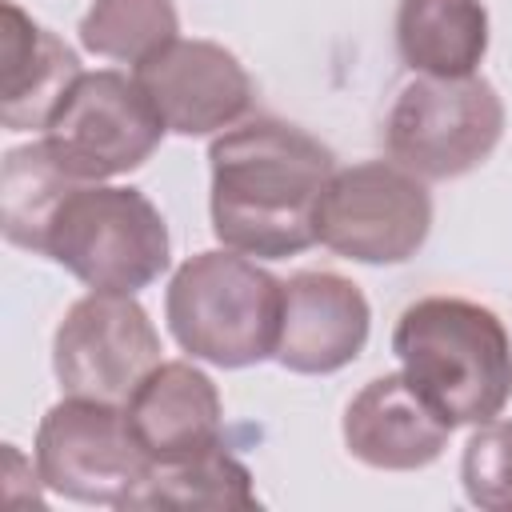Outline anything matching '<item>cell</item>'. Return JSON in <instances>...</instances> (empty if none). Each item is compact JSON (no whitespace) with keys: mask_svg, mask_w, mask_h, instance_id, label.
Wrapping results in <instances>:
<instances>
[{"mask_svg":"<svg viewBox=\"0 0 512 512\" xmlns=\"http://www.w3.org/2000/svg\"><path fill=\"white\" fill-rule=\"evenodd\" d=\"M164 120L136 84L116 68L80 72L44 128V144L84 184L136 172L164 140Z\"/></svg>","mask_w":512,"mask_h":512,"instance_id":"ba28073f","label":"cell"},{"mask_svg":"<svg viewBox=\"0 0 512 512\" xmlns=\"http://www.w3.org/2000/svg\"><path fill=\"white\" fill-rule=\"evenodd\" d=\"M504 136V100L484 76H416L388 120V156L420 180H456L480 168Z\"/></svg>","mask_w":512,"mask_h":512,"instance_id":"5b68a950","label":"cell"},{"mask_svg":"<svg viewBox=\"0 0 512 512\" xmlns=\"http://www.w3.org/2000/svg\"><path fill=\"white\" fill-rule=\"evenodd\" d=\"M160 364V332L132 292L80 296L52 336V372L64 396L124 404Z\"/></svg>","mask_w":512,"mask_h":512,"instance_id":"9c48e42d","label":"cell"},{"mask_svg":"<svg viewBox=\"0 0 512 512\" xmlns=\"http://www.w3.org/2000/svg\"><path fill=\"white\" fill-rule=\"evenodd\" d=\"M136 84L176 136H208L240 124L252 108V76L216 40L176 36L132 68Z\"/></svg>","mask_w":512,"mask_h":512,"instance_id":"30bf717a","label":"cell"},{"mask_svg":"<svg viewBox=\"0 0 512 512\" xmlns=\"http://www.w3.org/2000/svg\"><path fill=\"white\" fill-rule=\"evenodd\" d=\"M212 232L224 248L284 260L316 244V204L336 156L296 124L256 116L224 128L212 148Z\"/></svg>","mask_w":512,"mask_h":512,"instance_id":"6da1fadb","label":"cell"},{"mask_svg":"<svg viewBox=\"0 0 512 512\" xmlns=\"http://www.w3.org/2000/svg\"><path fill=\"white\" fill-rule=\"evenodd\" d=\"M392 352L412 392L452 428L484 424L512 400V340L504 320L464 296H424L392 328Z\"/></svg>","mask_w":512,"mask_h":512,"instance_id":"7a4b0ae2","label":"cell"},{"mask_svg":"<svg viewBox=\"0 0 512 512\" xmlns=\"http://www.w3.org/2000/svg\"><path fill=\"white\" fill-rule=\"evenodd\" d=\"M284 280L232 248L188 256L164 292L168 332L192 360L248 368L276 352Z\"/></svg>","mask_w":512,"mask_h":512,"instance_id":"3957f363","label":"cell"},{"mask_svg":"<svg viewBox=\"0 0 512 512\" xmlns=\"http://www.w3.org/2000/svg\"><path fill=\"white\" fill-rule=\"evenodd\" d=\"M36 472L64 500L132 508L152 460L132 436L124 404L68 396L36 428Z\"/></svg>","mask_w":512,"mask_h":512,"instance_id":"52a82bcc","label":"cell"},{"mask_svg":"<svg viewBox=\"0 0 512 512\" xmlns=\"http://www.w3.org/2000/svg\"><path fill=\"white\" fill-rule=\"evenodd\" d=\"M460 484L468 504L484 512H512V420H484L464 444Z\"/></svg>","mask_w":512,"mask_h":512,"instance_id":"d6986e66","label":"cell"},{"mask_svg":"<svg viewBox=\"0 0 512 512\" xmlns=\"http://www.w3.org/2000/svg\"><path fill=\"white\" fill-rule=\"evenodd\" d=\"M80 56L16 0H4V92L0 120L8 132L48 128L52 112L80 76Z\"/></svg>","mask_w":512,"mask_h":512,"instance_id":"5bb4252c","label":"cell"},{"mask_svg":"<svg viewBox=\"0 0 512 512\" xmlns=\"http://www.w3.org/2000/svg\"><path fill=\"white\" fill-rule=\"evenodd\" d=\"M124 416L152 468L204 456L224 436L220 392L192 360H160L124 400Z\"/></svg>","mask_w":512,"mask_h":512,"instance_id":"7c38bea8","label":"cell"},{"mask_svg":"<svg viewBox=\"0 0 512 512\" xmlns=\"http://www.w3.org/2000/svg\"><path fill=\"white\" fill-rule=\"evenodd\" d=\"M452 424H444L404 380L384 372L368 380L344 408V448L380 472H416L440 460Z\"/></svg>","mask_w":512,"mask_h":512,"instance_id":"4fadbf2b","label":"cell"},{"mask_svg":"<svg viewBox=\"0 0 512 512\" xmlns=\"http://www.w3.org/2000/svg\"><path fill=\"white\" fill-rule=\"evenodd\" d=\"M168 224L140 188L76 184L44 236V256L92 292H140L168 268Z\"/></svg>","mask_w":512,"mask_h":512,"instance_id":"277c9868","label":"cell"},{"mask_svg":"<svg viewBox=\"0 0 512 512\" xmlns=\"http://www.w3.org/2000/svg\"><path fill=\"white\" fill-rule=\"evenodd\" d=\"M76 32L84 52L136 68L180 36V16L172 0H92Z\"/></svg>","mask_w":512,"mask_h":512,"instance_id":"ac0fdd59","label":"cell"},{"mask_svg":"<svg viewBox=\"0 0 512 512\" xmlns=\"http://www.w3.org/2000/svg\"><path fill=\"white\" fill-rule=\"evenodd\" d=\"M132 508H212V512H252L260 496L252 488V472L220 444L204 456L180 464H156Z\"/></svg>","mask_w":512,"mask_h":512,"instance_id":"e0dca14e","label":"cell"},{"mask_svg":"<svg viewBox=\"0 0 512 512\" xmlns=\"http://www.w3.org/2000/svg\"><path fill=\"white\" fill-rule=\"evenodd\" d=\"M432 232L424 180L396 160L336 168L316 204V244L356 264H404Z\"/></svg>","mask_w":512,"mask_h":512,"instance_id":"8992f818","label":"cell"},{"mask_svg":"<svg viewBox=\"0 0 512 512\" xmlns=\"http://www.w3.org/2000/svg\"><path fill=\"white\" fill-rule=\"evenodd\" d=\"M368 328L372 308L360 284L336 272H296L284 280L272 360L300 376H328L364 352Z\"/></svg>","mask_w":512,"mask_h":512,"instance_id":"8fae6325","label":"cell"},{"mask_svg":"<svg viewBox=\"0 0 512 512\" xmlns=\"http://www.w3.org/2000/svg\"><path fill=\"white\" fill-rule=\"evenodd\" d=\"M84 180L64 172V164L52 156L44 140L8 148L0 168V228L4 240L28 252H44L48 224L60 208V200Z\"/></svg>","mask_w":512,"mask_h":512,"instance_id":"2e32d148","label":"cell"},{"mask_svg":"<svg viewBox=\"0 0 512 512\" xmlns=\"http://www.w3.org/2000/svg\"><path fill=\"white\" fill-rule=\"evenodd\" d=\"M396 48L420 76H476L488 52L484 0H400Z\"/></svg>","mask_w":512,"mask_h":512,"instance_id":"9a60e30c","label":"cell"}]
</instances>
